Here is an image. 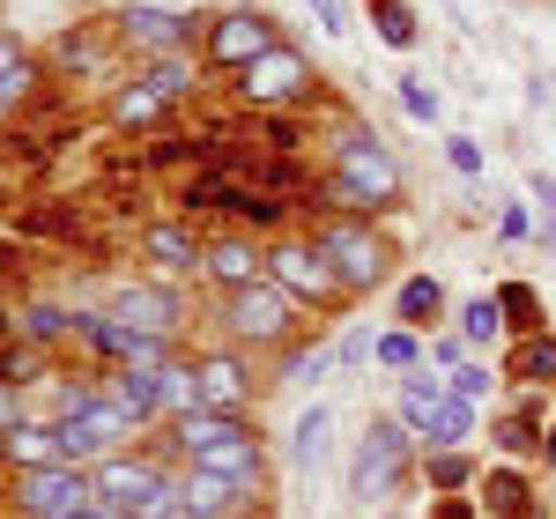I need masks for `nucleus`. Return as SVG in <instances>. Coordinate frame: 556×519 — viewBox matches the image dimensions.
Wrapping results in <instances>:
<instances>
[{
  "mask_svg": "<svg viewBox=\"0 0 556 519\" xmlns=\"http://www.w3.org/2000/svg\"><path fill=\"white\" fill-rule=\"evenodd\" d=\"M453 327H460L468 349H490L497 334H505V304H497V290H490V298H468L460 312H453Z\"/></svg>",
  "mask_w": 556,
  "mask_h": 519,
  "instance_id": "obj_25",
  "label": "nucleus"
},
{
  "mask_svg": "<svg viewBox=\"0 0 556 519\" xmlns=\"http://www.w3.org/2000/svg\"><path fill=\"white\" fill-rule=\"evenodd\" d=\"M304 238L334 260V275H342L349 298H371L386 275H393V245L371 230V216H312V230H304Z\"/></svg>",
  "mask_w": 556,
  "mask_h": 519,
  "instance_id": "obj_2",
  "label": "nucleus"
},
{
  "mask_svg": "<svg viewBox=\"0 0 556 519\" xmlns=\"http://www.w3.org/2000/svg\"><path fill=\"white\" fill-rule=\"evenodd\" d=\"M134 253L149 260L156 275H201L208 238H201L193 223H141V230H134Z\"/></svg>",
  "mask_w": 556,
  "mask_h": 519,
  "instance_id": "obj_14",
  "label": "nucleus"
},
{
  "mask_svg": "<svg viewBox=\"0 0 556 519\" xmlns=\"http://www.w3.org/2000/svg\"><path fill=\"white\" fill-rule=\"evenodd\" d=\"M408 453H416V431H408L401 416H379V423L364 431V445H356V468H349L356 497H364V505H371V497H393L401 476H408Z\"/></svg>",
  "mask_w": 556,
  "mask_h": 519,
  "instance_id": "obj_9",
  "label": "nucleus"
},
{
  "mask_svg": "<svg viewBox=\"0 0 556 519\" xmlns=\"http://www.w3.org/2000/svg\"><path fill=\"white\" fill-rule=\"evenodd\" d=\"M401 112H408V119H438V89H424V75H401Z\"/></svg>",
  "mask_w": 556,
  "mask_h": 519,
  "instance_id": "obj_38",
  "label": "nucleus"
},
{
  "mask_svg": "<svg viewBox=\"0 0 556 519\" xmlns=\"http://www.w3.org/2000/svg\"><path fill=\"white\" fill-rule=\"evenodd\" d=\"M445 164H453V172H482V149H475V141H468V134H453V141H445Z\"/></svg>",
  "mask_w": 556,
  "mask_h": 519,
  "instance_id": "obj_43",
  "label": "nucleus"
},
{
  "mask_svg": "<svg viewBox=\"0 0 556 519\" xmlns=\"http://www.w3.org/2000/svg\"><path fill=\"white\" fill-rule=\"evenodd\" d=\"M253 505L245 490L230 476H215V468H201V460H178V512L186 519H238Z\"/></svg>",
  "mask_w": 556,
  "mask_h": 519,
  "instance_id": "obj_13",
  "label": "nucleus"
},
{
  "mask_svg": "<svg viewBox=\"0 0 556 519\" xmlns=\"http://www.w3.org/2000/svg\"><path fill=\"white\" fill-rule=\"evenodd\" d=\"M178 460H164L156 445H127V453H104L97 468H89V482H97V497H119V505H134V497H149L156 482L172 476Z\"/></svg>",
  "mask_w": 556,
  "mask_h": 519,
  "instance_id": "obj_12",
  "label": "nucleus"
},
{
  "mask_svg": "<svg viewBox=\"0 0 556 519\" xmlns=\"http://www.w3.org/2000/svg\"><path fill=\"white\" fill-rule=\"evenodd\" d=\"M119 327H134V334H186V298H178L172 282H119L112 290V304H104Z\"/></svg>",
  "mask_w": 556,
  "mask_h": 519,
  "instance_id": "obj_10",
  "label": "nucleus"
},
{
  "mask_svg": "<svg viewBox=\"0 0 556 519\" xmlns=\"http://www.w3.org/2000/svg\"><path fill=\"white\" fill-rule=\"evenodd\" d=\"M312 15H319L327 38H349V30H356V23H349V0H312Z\"/></svg>",
  "mask_w": 556,
  "mask_h": 519,
  "instance_id": "obj_42",
  "label": "nucleus"
},
{
  "mask_svg": "<svg viewBox=\"0 0 556 519\" xmlns=\"http://www.w3.org/2000/svg\"><path fill=\"white\" fill-rule=\"evenodd\" d=\"M201 282H215L223 298H230V290L267 282V245H260L253 230H215L208 253H201Z\"/></svg>",
  "mask_w": 556,
  "mask_h": 519,
  "instance_id": "obj_11",
  "label": "nucleus"
},
{
  "mask_svg": "<svg viewBox=\"0 0 556 519\" xmlns=\"http://www.w3.org/2000/svg\"><path fill=\"white\" fill-rule=\"evenodd\" d=\"M97 497V482L89 468L75 460H52V468H8V505L23 519H75Z\"/></svg>",
  "mask_w": 556,
  "mask_h": 519,
  "instance_id": "obj_7",
  "label": "nucleus"
},
{
  "mask_svg": "<svg viewBox=\"0 0 556 519\" xmlns=\"http://www.w3.org/2000/svg\"><path fill=\"white\" fill-rule=\"evenodd\" d=\"M304 327V304L282 282H253V290H230L223 298V334L238 349H290Z\"/></svg>",
  "mask_w": 556,
  "mask_h": 519,
  "instance_id": "obj_5",
  "label": "nucleus"
},
{
  "mask_svg": "<svg viewBox=\"0 0 556 519\" xmlns=\"http://www.w3.org/2000/svg\"><path fill=\"white\" fill-rule=\"evenodd\" d=\"M267 45H282V30H275L267 8H215L208 30H201V67H208V75H245Z\"/></svg>",
  "mask_w": 556,
  "mask_h": 519,
  "instance_id": "obj_6",
  "label": "nucleus"
},
{
  "mask_svg": "<svg viewBox=\"0 0 556 519\" xmlns=\"http://www.w3.org/2000/svg\"><path fill=\"white\" fill-rule=\"evenodd\" d=\"M445 387H453V401H482L497 379H490V364H460V371H445Z\"/></svg>",
  "mask_w": 556,
  "mask_h": 519,
  "instance_id": "obj_39",
  "label": "nucleus"
},
{
  "mask_svg": "<svg viewBox=\"0 0 556 519\" xmlns=\"http://www.w3.org/2000/svg\"><path fill=\"white\" fill-rule=\"evenodd\" d=\"M23 60H30V52H23V45H15V38H0V83H8V75H15V67H23Z\"/></svg>",
  "mask_w": 556,
  "mask_h": 519,
  "instance_id": "obj_48",
  "label": "nucleus"
},
{
  "mask_svg": "<svg viewBox=\"0 0 556 519\" xmlns=\"http://www.w3.org/2000/svg\"><path fill=\"white\" fill-rule=\"evenodd\" d=\"M542 460H549V468H556V423H549V438H542Z\"/></svg>",
  "mask_w": 556,
  "mask_h": 519,
  "instance_id": "obj_49",
  "label": "nucleus"
},
{
  "mask_svg": "<svg viewBox=\"0 0 556 519\" xmlns=\"http://www.w3.org/2000/svg\"><path fill=\"white\" fill-rule=\"evenodd\" d=\"M23 416H38V408L23 401V387H15V379H0V431H15Z\"/></svg>",
  "mask_w": 556,
  "mask_h": 519,
  "instance_id": "obj_41",
  "label": "nucleus"
},
{
  "mask_svg": "<svg viewBox=\"0 0 556 519\" xmlns=\"http://www.w3.org/2000/svg\"><path fill=\"white\" fill-rule=\"evenodd\" d=\"M201 30H208L201 8H164V0H127L112 15V38H119V52H134V67L164 60V52H201Z\"/></svg>",
  "mask_w": 556,
  "mask_h": 519,
  "instance_id": "obj_4",
  "label": "nucleus"
},
{
  "mask_svg": "<svg viewBox=\"0 0 556 519\" xmlns=\"http://www.w3.org/2000/svg\"><path fill=\"white\" fill-rule=\"evenodd\" d=\"M156 387H164V416H193V408H208V393H201V371H193V364H164V371H156Z\"/></svg>",
  "mask_w": 556,
  "mask_h": 519,
  "instance_id": "obj_26",
  "label": "nucleus"
},
{
  "mask_svg": "<svg viewBox=\"0 0 556 519\" xmlns=\"http://www.w3.org/2000/svg\"><path fill=\"white\" fill-rule=\"evenodd\" d=\"M371 356H379L393 379H401V371H424V342H416V327H386L379 342H371Z\"/></svg>",
  "mask_w": 556,
  "mask_h": 519,
  "instance_id": "obj_30",
  "label": "nucleus"
},
{
  "mask_svg": "<svg viewBox=\"0 0 556 519\" xmlns=\"http://www.w3.org/2000/svg\"><path fill=\"white\" fill-rule=\"evenodd\" d=\"M505 371H513V379H556V342H549V334H527V342L513 349Z\"/></svg>",
  "mask_w": 556,
  "mask_h": 519,
  "instance_id": "obj_31",
  "label": "nucleus"
},
{
  "mask_svg": "<svg viewBox=\"0 0 556 519\" xmlns=\"http://www.w3.org/2000/svg\"><path fill=\"white\" fill-rule=\"evenodd\" d=\"M482 505L497 519H534V482L519 476V468H490L482 476Z\"/></svg>",
  "mask_w": 556,
  "mask_h": 519,
  "instance_id": "obj_23",
  "label": "nucleus"
},
{
  "mask_svg": "<svg viewBox=\"0 0 556 519\" xmlns=\"http://www.w3.org/2000/svg\"><path fill=\"white\" fill-rule=\"evenodd\" d=\"M393 319L416 327V334H438V327H445V290H438L430 275H408L401 298H393Z\"/></svg>",
  "mask_w": 556,
  "mask_h": 519,
  "instance_id": "obj_22",
  "label": "nucleus"
},
{
  "mask_svg": "<svg viewBox=\"0 0 556 519\" xmlns=\"http://www.w3.org/2000/svg\"><path fill=\"white\" fill-rule=\"evenodd\" d=\"M327 193V216H379V208H401V164L386 156V141L371 127H342L334 134V164L319 178Z\"/></svg>",
  "mask_w": 556,
  "mask_h": 519,
  "instance_id": "obj_1",
  "label": "nucleus"
},
{
  "mask_svg": "<svg viewBox=\"0 0 556 519\" xmlns=\"http://www.w3.org/2000/svg\"><path fill=\"white\" fill-rule=\"evenodd\" d=\"M164 112H172V97H156V89L141 83V75L112 89V127H127V134H134V127H156Z\"/></svg>",
  "mask_w": 556,
  "mask_h": 519,
  "instance_id": "obj_24",
  "label": "nucleus"
},
{
  "mask_svg": "<svg viewBox=\"0 0 556 519\" xmlns=\"http://www.w3.org/2000/svg\"><path fill=\"white\" fill-rule=\"evenodd\" d=\"M327 364H334V349H327V342H312V349H290V356H282V387H290V379H319Z\"/></svg>",
  "mask_w": 556,
  "mask_h": 519,
  "instance_id": "obj_36",
  "label": "nucleus"
},
{
  "mask_svg": "<svg viewBox=\"0 0 556 519\" xmlns=\"http://www.w3.org/2000/svg\"><path fill=\"white\" fill-rule=\"evenodd\" d=\"M8 334L30 349H52V342H75V304H52V298H23L8 312Z\"/></svg>",
  "mask_w": 556,
  "mask_h": 519,
  "instance_id": "obj_19",
  "label": "nucleus"
},
{
  "mask_svg": "<svg viewBox=\"0 0 556 519\" xmlns=\"http://www.w3.org/2000/svg\"><path fill=\"white\" fill-rule=\"evenodd\" d=\"M386 519H393V512H386Z\"/></svg>",
  "mask_w": 556,
  "mask_h": 519,
  "instance_id": "obj_51",
  "label": "nucleus"
},
{
  "mask_svg": "<svg viewBox=\"0 0 556 519\" xmlns=\"http://www.w3.org/2000/svg\"><path fill=\"white\" fill-rule=\"evenodd\" d=\"M30 89H38V60H23V67H15V75L0 83V119H15V104H23Z\"/></svg>",
  "mask_w": 556,
  "mask_h": 519,
  "instance_id": "obj_40",
  "label": "nucleus"
},
{
  "mask_svg": "<svg viewBox=\"0 0 556 519\" xmlns=\"http://www.w3.org/2000/svg\"><path fill=\"white\" fill-rule=\"evenodd\" d=\"M424 364H438V371H460V364H468L460 327H438V334H430V349H424Z\"/></svg>",
  "mask_w": 556,
  "mask_h": 519,
  "instance_id": "obj_37",
  "label": "nucleus"
},
{
  "mask_svg": "<svg viewBox=\"0 0 556 519\" xmlns=\"http://www.w3.org/2000/svg\"><path fill=\"white\" fill-rule=\"evenodd\" d=\"M468 482H475L468 453H430V490H468Z\"/></svg>",
  "mask_w": 556,
  "mask_h": 519,
  "instance_id": "obj_35",
  "label": "nucleus"
},
{
  "mask_svg": "<svg viewBox=\"0 0 556 519\" xmlns=\"http://www.w3.org/2000/svg\"><path fill=\"white\" fill-rule=\"evenodd\" d=\"M52 460H67V438L52 416H23L15 431H0V468H52Z\"/></svg>",
  "mask_w": 556,
  "mask_h": 519,
  "instance_id": "obj_16",
  "label": "nucleus"
},
{
  "mask_svg": "<svg viewBox=\"0 0 556 519\" xmlns=\"http://www.w3.org/2000/svg\"><path fill=\"white\" fill-rule=\"evenodd\" d=\"M497 304H505V327H519V334H542V298H534L527 282H505V290H497Z\"/></svg>",
  "mask_w": 556,
  "mask_h": 519,
  "instance_id": "obj_33",
  "label": "nucleus"
},
{
  "mask_svg": "<svg viewBox=\"0 0 556 519\" xmlns=\"http://www.w3.org/2000/svg\"><path fill=\"white\" fill-rule=\"evenodd\" d=\"M371 342H379V334H349L334 356H342V364H364V356H371Z\"/></svg>",
  "mask_w": 556,
  "mask_h": 519,
  "instance_id": "obj_47",
  "label": "nucleus"
},
{
  "mask_svg": "<svg viewBox=\"0 0 556 519\" xmlns=\"http://www.w3.org/2000/svg\"><path fill=\"white\" fill-rule=\"evenodd\" d=\"M238 89V104L245 112H312V97H319V75H312V60H304L298 45H267L245 75H230Z\"/></svg>",
  "mask_w": 556,
  "mask_h": 519,
  "instance_id": "obj_3",
  "label": "nucleus"
},
{
  "mask_svg": "<svg viewBox=\"0 0 556 519\" xmlns=\"http://www.w3.org/2000/svg\"><path fill=\"white\" fill-rule=\"evenodd\" d=\"M468 438H475V401H445L438 423L424 431V445H430V453H460Z\"/></svg>",
  "mask_w": 556,
  "mask_h": 519,
  "instance_id": "obj_27",
  "label": "nucleus"
},
{
  "mask_svg": "<svg viewBox=\"0 0 556 519\" xmlns=\"http://www.w3.org/2000/svg\"><path fill=\"white\" fill-rule=\"evenodd\" d=\"M534 201L549 208V216H542V245H556V172H542V178H534Z\"/></svg>",
  "mask_w": 556,
  "mask_h": 519,
  "instance_id": "obj_44",
  "label": "nucleus"
},
{
  "mask_svg": "<svg viewBox=\"0 0 556 519\" xmlns=\"http://www.w3.org/2000/svg\"><path fill=\"white\" fill-rule=\"evenodd\" d=\"M290 453H298L304 468H312V460L327 453V408H319V401H312V408L298 416V431H290Z\"/></svg>",
  "mask_w": 556,
  "mask_h": 519,
  "instance_id": "obj_34",
  "label": "nucleus"
},
{
  "mask_svg": "<svg viewBox=\"0 0 556 519\" xmlns=\"http://www.w3.org/2000/svg\"><path fill=\"white\" fill-rule=\"evenodd\" d=\"M549 83H556V75H549Z\"/></svg>",
  "mask_w": 556,
  "mask_h": 519,
  "instance_id": "obj_52",
  "label": "nucleus"
},
{
  "mask_svg": "<svg viewBox=\"0 0 556 519\" xmlns=\"http://www.w3.org/2000/svg\"><path fill=\"white\" fill-rule=\"evenodd\" d=\"M497 230H505V238H527L534 223H527V208H519V201H505V216H497Z\"/></svg>",
  "mask_w": 556,
  "mask_h": 519,
  "instance_id": "obj_45",
  "label": "nucleus"
},
{
  "mask_svg": "<svg viewBox=\"0 0 556 519\" xmlns=\"http://www.w3.org/2000/svg\"><path fill=\"white\" fill-rule=\"evenodd\" d=\"M223 8H260V0H223Z\"/></svg>",
  "mask_w": 556,
  "mask_h": 519,
  "instance_id": "obj_50",
  "label": "nucleus"
},
{
  "mask_svg": "<svg viewBox=\"0 0 556 519\" xmlns=\"http://www.w3.org/2000/svg\"><path fill=\"white\" fill-rule=\"evenodd\" d=\"M134 75H141V83L156 89V97H193V89L208 83V67H201V52H164V60H141V67H134Z\"/></svg>",
  "mask_w": 556,
  "mask_h": 519,
  "instance_id": "obj_21",
  "label": "nucleus"
},
{
  "mask_svg": "<svg viewBox=\"0 0 556 519\" xmlns=\"http://www.w3.org/2000/svg\"><path fill=\"white\" fill-rule=\"evenodd\" d=\"M75 519H127V505H119V497H89Z\"/></svg>",
  "mask_w": 556,
  "mask_h": 519,
  "instance_id": "obj_46",
  "label": "nucleus"
},
{
  "mask_svg": "<svg viewBox=\"0 0 556 519\" xmlns=\"http://www.w3.org/2000/svg\"><path fill=\"white\" fill-rule=\"evenodd\" d=\"M490 438H497V453H513V460H519V453H542V438H549V423H542V408L527 401V408H519L513 423H497Z\"/></svg>",
  "mask_w": 556,
  "mask_h": 519,
  "instance_id": "obj_29",
  "label": "nucleus"
},
{
  "mask_svg": "<svg viewBox=\"0 0 556 519\" xmlns=\"http://www.w3.org/2000/svg\"><path fill=\"white\" fill-rule=\"evenodd\" d=\"M371 23H379V38L393 45V52L416 45V15H408V0H371Z\"/></svg>",
  "mask_w": 556,
  "mask_h": 519,
  "instance_id": "obj_32",
  "label": "nucleus"
},
{
  "mask_svg": "<svg viewBox=\"0 0 556 519\" xmlns=\"http://www.w3.org/2000/svg\"><path fill=\"white\" fill-rule=\"evenodd\" d=\"M104 393H112V401H119V408L134 416V431H149V423H172V416H164V387H156V371L112 364V371H104Z\"/></svg>",
  "mask_w": 556,
  "mask_h": 519,
  "instance_id": "obj_20",
  "label": "nucleus"
},
{
  "mask_svg": "<svg viewBox=\"0 0 556 519\" xmlns=\"http://www.w3.org/2000/svg\"><path fill=\"white\" fill-rule=\"evenodd\" d=\"M193 371H201V393H208V408H253V371H245V356L238 349H208V356H193Z\"/></svg>",
  "mask_w": 556,
  "mask_h": 519,
  "instance_id": "obj_15",
  "label": "nucleus"
},
{
  "mask_svg": "<svg viewBox=\"0 0 556 519\" xmlns=\"http://www.w3.org/2000/svg\"><path fill=\"white\" fill-rule=\"evenodd\" d=\"M445 401H453V387H445L430 364H424V371H401V379H393V416L416 431V445H424V431L438 423V408H445Z\"/></svg>",
  "mask_w": 556,
  "mask_h": 519,
  "instance_id": "obj_17",
  "label": "nucleus"
},
{
  "mask_svg": "<svg viewBox=\"0 0 556 519\" xmlns=\"http://www.w3.org/2000/svg\"><path fill=\"white\" fill-rule=\"evenodd\" d=\"M267 282H282L298 304H319V312L349 304L342 275H334V260L319 253L312 238H275V245H267Z\"/></svg>",
  "mask_w": 556,
  "mask_h": 519,
  "instance_id": "obj_8",
  "label": "nucleus"
},
{
  "mask_svg": "<svg viewBox=\"0 0 556 519\" xmlns=\"http://www.w3.org/2000/svg\"><path fill=\"white\" fill-rule=\"evenodd\" d=\"M112 52H119L112 23H89V30H60V38H52V75H104V67H112Z\"/></svg>",
  "mask_w": 556,
  "mask_h": 519,
  "instance_id": "obj_18",
  "label": "nucleus"
},
{
  "mask_svg": "<svg viewBox=\"0 0 556 519\" xmlns=\"http://www.w3.org/2000/svg\"><path fill=\"white\" fill-rule=\"evenodd\" d=\"M260 134H267V149L275 156H298V149H312V119L304 112H253Z\"/></svg>",
  "mask_w": 556,
  "mask_h": 519,
  "instance_id": "obj_28",
  "label": "nucleus"
}]
</instances>
